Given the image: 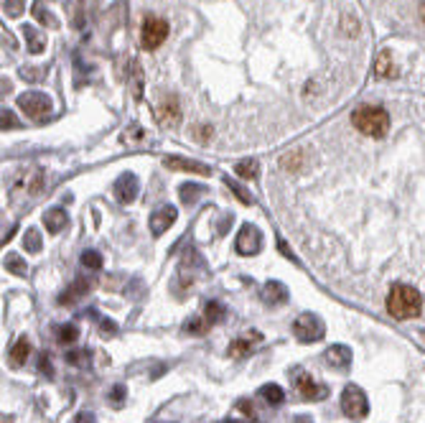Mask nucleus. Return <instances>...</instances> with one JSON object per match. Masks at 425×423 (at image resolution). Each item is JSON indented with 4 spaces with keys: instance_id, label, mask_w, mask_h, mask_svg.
I'll use <instances>...</instances> for the list:
<instances>
[{
    "instance_id": "obj_1",
    "label": "nucleus",
    "mask_w": 425,
    "mask_h": 423,
    "mask_svg": "<svg viewBox=\"0 0 425 423\" xmlns=\"http://www.w3.org/2000/svg\"><path fill=\"white\" fill-rule=\"evenodd\" d=\"M387 311L392 317L405 321V319H415L420 317L423 311V298L412 286H405V283H395L387 293Z\"/></svg>"
},
{
    "instance_id": "obj_2",
    "label": "nucleus",
    "mask_w": 425,
    "mask_h": 423,
    "mask_svg": "<svg viewBox=\"0 0 425 423\" xmlns=\"http://www.w3.org/2000/svg\"><path fill=\"white\" fill-rule=\"evenodd\" d=\"M351 123L362 135H372V138H382L390 130V115L379 105H362L356 107L351 115Z\"/></svg>"
},
{
    "instance_id": "obj_3",
    "label": "nucleus",
    "mask_w": 425,
    "mask_h": 423,
    "mask_svg": "<svg viewBox=\"0 0 425 423\" xmlns=\"http://www.w3.org/2000/svg\"><path fill=\"white\" fill-rule=\"evenodd\" d=\"M18 107L34 123H43L51 115V99L43 92H26V95H21L18 97Z\"/></svg>"
},
{
    "instance_id": "obj_4",
    "label": "nucleus",
    "mask_w": 425,
    "mask_h": 423,
    "mask_svg": "<svg viewBox=\"0 0 425 423\" xmlns=\"http://www.w3.org/2000/svg\"><path fill=\"white\" fill-rule=\"evenodd\" d=\"M342 410H344V416H349V418L367 416V413H370V401H367L364 390L356 388V385H347L342 393Z\"/></svg>"
},
{
    "instance_id": "obj_5",
    "label": "nucleus",
    "mask_w": 425,
    "mask_h": 423,
    "mask_svg": "<svg viewBox=\"0 0 425 423\" xmlns=\"http://www.w3.org/2000/svg\"><path fill=\"white\" fill-rule=\"evenodd\" d=\"M168 39V23L158 15H151L146 18L143 23V34H140V43H143V49L146 51H155L160 43Z\"/></svg>"
},
{
    "instance_id": "obj_6",
    "label": "nucleus",
    "mask_w": 425,
    "mask_h": 423,
    "mask_svg": "<svg viewBox=\"0 0 425 423\" xmlns=\"http://www.w3.org/2000/svg\"><path fill=\"white\" fill-rule=\"evenodd\" d=\"M293 332H295V337L300 342L308 345V342H321L323 334H326V326H323V321L316 314H300L295 319V324H293Z\"/></svg>"
},
{
    "instance_id": "obj_7",
    "label": "nucleus",
    "mask_w": 425,
    "mask_h": 423,
    "mask_svg": "<svg viewBox=\"0 0 425 423\" xmlns=\"http://www.w3.org/2000/svg\"><path fill=\"white\" fill-rule=\"evenodd\" d=\"M293 382H295V388H298V393L306 398V401H323L326 398V388L323 385H319V382L311 377L308 373H303V370H293Z\"/></svg>"
},
{
    "instance_id": "obj_8",
    "label": "nucleus",
    "mask_w": 425,
    "mask_h": 423,
    "mask_svg": "<svg viewBox=\"0 0 425 423\" xmlns=\"http://www.w3.org/2000/svg\"><path fill=\"white\" fill-rule=\"evenodd\" d=\"M235 247H237L239 255H258L260 247H263V235L258 233V227L242 225V230H239Z\"/></svg>"
},
{
    "instance_id": "obj_9",
    "label": "nucleus",
    "mask_w": 425,
    "mask_h": 423,
    "mask_svg": "<svg viewBox=\"0 0 425 423\" xmlns=\"http://www.w3.org/2000/svg\"><path fill=\"white\" fill-rule=\"evenodd\" d=\"M138 176L135 174H123V176L115 181L112 191H115V199H118L120 204H133L135 197H138Z\"/></svg>"
},
{
    "instance_id": "obj_10",
    "label": "nucleus",
    "mask_w": 425,
    "mask_h": 423,
    "mask_svg": "<svg viewBox=\"0 0 425 423\" xmlns=\"http://www.w3.org/2000/svg\"><path fill=\"white\" fill-rule=\"evenodd\" d=\"M176 222V207L171 204H163L158 207V209L151 214V219H148V225H151V233L155 235V237H160V235L166 233L168 227Z\"/></svg>"
},
{
    "instance_id": "obj_11",
    "label": "nucleus",
    "mask_w": 425,
    "mask_h": 423,
    "mask_svg": "<svg viewBox=\"0 0 425 423\" xmlns=\"http://www.w3.org/2000/svg\"><path fill=\"white\" fill-rule=\"evenodd\" d=\"M260 298H263V303H265V306L275 309V306H283V303H288V289L278 281H267L265 286H263V293H260Z\"/></svg>"
},
{
    "instance_id": "obj_12",
    "label": "nucleus",
    "mask_w": 425,
    "mask_h": 423,
    "mask_svg": "<svg viewBox=\"0 0 425 423\" xmlns=\"http://www.w3.org/2000/svg\"><path fill=\"white\" fill-rule=\"evenodd\" d=\"M163 166L171 171H186V174H202V176H209L211 174L209 166H204V163H199V161H188V158H179V155H174V158H163Z\"/></svg>"
},
{
    "instance_id": "obj_13",
    "label": "nucleus",
    "mask_w": 425,
    "mask_h": 423,
    "mask_svg": "<svg viewBox=\"0 0 425 423\" xmlns=\"http://www.w3.org/2000/svg\"><path fill=\"white\" fill-rule=\"evenodd\" d=\"M326 365L331 370H339V373L349 370L351 367V349L344 345H334L331 349H326Z\"/></svg>"
},
{
    "instance_id": "obj_14",
    "label": "nucleus",
    "mask_w": 425,
    "mask_h": 423,
    "mask_svg": "<svg viewBox=\"0 0 425 423\" xmlns=\"http://www.w3.org/2000/svg\"><path fill=\"white\" fill-rule=\"evenodd\" d=\"M158 118L163 125H176V123L181 120V110H179V99L171 95L168 99H163L158 107Z\"/></svg>"
},
{
    "instance_id": "obj_15",
    "label": "nucleus",
    "mask_w": 425,
    "mask_h": 423,
    "mask_svg": "<svg viewBox=\"0 0 425 423\" xmlns=\"http://www.w3.org/2000/svg\"><path fill=\"white\" fill-rule=\"evenodd\" d=\"M28 352H31V342H28L26 337H18V339H15V345L11 347V354H8V362H11V365H13V367L26 365Z\"/></svg>"
},
{
    "instance_id": "obj_16",
    "label": "nucleus",
    "mask_w": 425,
    "mask_h": 423,
    "mask_svg": "<svg viewBox=\"0 0 425 423\" xmlns=\"http://www.w3.org/2000/svg\"><path fill=\"white\" fill-rule=\"evenodd\" d=\"M90 289H92V281H87V278H77V281L71 283L69 289L64 291V296H59V303H74V301H79V298H82Z\"/></svg>"
},
{
    "instance_id": "obj_17",
    "label": "nucleus",
    "mask_w": 425,
    "mask_h": 423,
    "mask_svg": "<svg viewBox=\"0 0 425 423\" xmlns=\"http://www.w3.org/2000/svg\"><path fill=\"white\" fill-rule=\"evenodd\" d=\"M260 332H250V337H239V339H235L230 345V354L232 357H244V354H250L252 352V345L255 342H260Z\"/></svg>"
},
{
    "instance_id": "obj_18",
    "label": "nucleus",
    "mask_w": 425,
    "mask_h": 423,
    "mask_svg": "<svg viewBox=\"0 0 425 423\" xmlns=\"http://www.w3.org/2000/svg\"><path fill=\"white\" fill-rule=\"evenodd\" d=\"M67 212L59 209V207H54V209H49L46 214H43V225H46V230L49 233H62L64 227H67Z\"/></svg>"
},
{
    "instance_id": "obj_19",
    "label": "nucleus",
    "mask_w": 425,
    "mask_h": 423,
    "mask_svg": "<svg viewBox=\"0 0 425 423\" xmlns=\"http://www.w3.org/2000/svg\"><path fill=\"white\" fill-rule=\"evenodd\" d=\"M260 398H263L267 405H283V401H286V393H283V388H280V385L270 382V385H263V388H260Z\"/></svg>"
},
{
    "instance_id": "obj_20",
    "label": "nucleus",
    "mask_w": 425,
    "mask_h": 423,
    "mask_svg": "<svg viewBox=\"0 0 425 423\" xmlns=\"http://www.w3.org/2000/svg\"><path fill=\"white\" fill-rule=\"evenodd\" d=\"M23 36H26L28 49L34 51V54H41L43 46H46V39L39 34V29H34V26H23Z\"/></svg>"
},
{
    "instance_id": "obj_21",
    "label": "nucleus",
    "mask_w": 425,
    "mask_h": 423,
    "mask_svg": "<svg viewBox=\"0 0 425 423\" xmlns=\"http://www.w3.org/2000/svg\"><path fill=\"white\" fill-rule=\"evenodd\" d=\"M224 314H227V311H224V306L219 301H209L207 303V309H204V319H207V324H219V321H222L224 319Z\"/></svg>"
},
{
    "instance_id": "obj_22",
    "label": "nucleus",
    "mask_w": 425,
    "mask_h": 423,
    "mask_svg": "<svg viewBox=\"0 0 425 423\" xmlns=\"http://www.w3.org/2000/svg\"><path fill=\"white\" fill-rule=\"evenodd\" d=\"M375 69H377V77H395V64H392V57L387 54V51L379 54Z\"/></svg>"
},
{
    "instance_id": "obj_23",
    "label": "nucleus",
    "mask_w": 425,
    "mask_h": 423,
    "mask_svg": "<svg viewBox=\"0 0 425 423\" xmlns=\"http://www.w3.org/2000/svg\"><path fill=\"white\" fill-rule=\"evenodd\" d=\"M79 332L74 324H64V326H56V342L59 345H71V342H77Z\"/></svg>"
},
{
    "instance_id": "obj_24",
    "label": "nucleus",
    "mask_w": 425,
    "mask_h": 423,
    "mask_svg": "<svg viewBox=\"0 0 425 423\" xmlns=\"http://www.w3.org/2000/svg\"><path fill=\"white\" fill-rule=\"evenodd\" d=\"M202 194H204V189L202 186H196V183H183L181 186V202L183 204H194Z\"/></svg>"
},
{
    "instance_id": "obj_25",
    "label": "nucleus",
    "mask_w": 425,
    "mask_h": 423,
    "mask_svg": "<svg viewBox=\"0 0 425 423\" xmlns=\"http://www.w3.org/2000/svg\"><path fill=\"white\" fill-rule=\"evenodd\" d=\"M235 171H237L239 179H255L260 166H258V161H239L237 166H235Z\"/></svg>"
},
{
    "instance_id": "obj_26",
    "label": "nucleus",
    "mask_w": 425,
    "mask_h": 423,
    "mask_svg": "<svg viewBox=\"0 0 425 423\" xmlns=\"http://www.w3.org/2000/svg\"><path fill=\"white\" fill-rule=\"evenodd\" d=\"M102 255L97 253V250H87V253L82 255V265L84 268H90V270H99L102 268Z\"/></svg>"
},
{
    "instance_id": "obj_27",
    "label": "nucleus",
    "mask_w": 425,
    "mask_h": 423,
    "mask_svg": "<svg viewBox=\"0 0 425 423\" xmlns=\"http://www.w3.org/2000/svg\"><path fill=\"white\" fill-rule=\"evenodd\" d=\"M23 245H26L28 253H39L41 250V235H39V230H26V240H23Z\"/></svg>"
},
{
    "instance_id": "obj_28",
    "label": "nucleus",
    "mask_w": 425,
    "mask_h": 423,
    "mask_svg": "<svg viewBox=\"0 0 425 423\" xmlns=\"http://www.w3.org/2000/svg\"><path fill=\"white\" fill-rule=\"evenodd\" d=\"M6 268L15 275H26V263L21 261V255H15V253H11L6 258Z\"/></svg>"
},
{
    "instance_id": "obj_29",
    "label": "nucleus",
    "mask_w": 425,
    "mask_h": 423,
    "mask_svg": "<svg viewBox=\"0 0 425 423\" xmlns=\"http://www.w3.org/2000/svg\"><path fill=\"white\" fill-rule=\"evenodd\" d=\"M207 319H188L186 324H183V332H188V334H204L207 332Z\"/></svg>"
},
{
    "instance_id": "obj_30",
    "label": "nucleus",
    "mask_w": 425,
    "mask_h": 423,
    "mask_svg": "<svg viewBox=\"0 0 425 423\" xmlns=\"http://www.w3.org/2000/svg\"><path fill=\"white\" fill-rule=\"evenodd\" d=\"M34 15H36V21H41V23H51V26H56V21L51 18L49 11H43V3L39 0V3H34Z\"/></svg>"
},
{
    "instance_id": "obj_31",
    "label": "nucleus",
    "mask_w": 425,
    "mask_h": 423,
    "mask_svg": "<svg viewBox=\"0 0 425 423\" xmlns=\"http://www.w3.org/2000/svg\"><path fill=\"white\" fill-rule=\"evenodd\" d=\"M227 186H230V189L235 191V197H237L239 202H244V204H252V197H250V194H247V191L242 189V186H239L237 181H232V179H227Z\"/></svg>"
},
{
    "instance_id": "obj_32",
    "label": "nucleus",
    "mask_w": 425,
    "mask_h": 423,
    "mask_svg": "<svg viewBox=\"0 0 425 423\" xmlns=\"http://www.w3.org/2000/svg\"><path fill=\"white\" fill-rule=\"evenodd\" d=\"M110 403L115 405V408H120L123 403H125V385H115L110 393Z\"/></svg>"
},
{
    "instance_id": "obj_33",
    "label": "nucleus",
    "mask_w": 425,
    "mask_h": 423,
    "mask_svg": "<svg viewBox=\"0 0 425 423\" xmlns=\"http://www.w3.org/2000/svg\"><path fill=\"white\" fill-rule=\"evenodd\" d=\"M8 15H21L23 11V0H6Z\"/></svg>"
},
{
    "instance_id": "obj_34",
    "label": "nucleus",
    "mask_w": 425,
    "mask_h": 423,
    "mask_svg": "<svg viewBox=\"0 0 425 423\" xmlns=\"http://www.w3.org/2000/svg\"><path fill=\"white\" fill-rule=\"evenodd\" d=\"M67 360H69L71 365H82L84 360L90 362V352H69L67 354Z\"/></svg>"
},
{
    "instance_id": "obj_35",
    "label": "nucleus",
    "mask_w": 425,
    "mask_h": 423,
    "mask_svg": "<svg viewBox=\"0 0 425 423\" xmlns=\"http://www.w3.org/2000/svg\"><path fill=\"white\" fill-rule=\"evenodd\" d=\"M39 370H41V373H46L49 377L54 375V370H51V360L46 357V352H43V354H41V360H39Z\"/></svg>"
},
{
    "instance_id": "obj_36",
    "label": "nucleus",
    "mask_w": 425,
    "mask_h": 423,
    "mask_svg": "<svg viewBox=\"0 0 425 423\" xmlns=\"http://www.w3.org/2000/svg\"><path fill=\"white\" fill-rule=\"evenodd\" d=\"M237 408L244 410V413H247L250 418H255V405H252L250 401H239V403H237Z\"/></svg>"
},
{
    "instance_id": "obj_37",
    "label": "nucleus",
    "mask_w": 425,
    "mask_h": 423,
    "mask_svg": "<svg viewBox=\"0 0 425 423\" xmlns=\"http://www.w3.org/2000/svg\"><path fill=\"white\" fill-rule=\"evenodd\" d=\"M6 127H15V118L11 110H3V130H6Z\"/></svg>"
},
{
    "instance_id": "obj_38",
    "label": "nucleus",
    "mask_w": 425,
    "mask_h": 423,
    "mask_svg": "<svg viewBox=\"0 0 425 423\" xmlns=\"http://www.w3.org/2000/svg\"><path fill=\"white\" fill-rule=\"evenodd\" d=\"M77 423H95V416H92V413H79Z\"/></svg>"
},
{
    "instance_id": "obj_39",
    "label": "nucleus",
    "mask_w": 425,
    "mask_h": 423,
    "mask_svg": "<svg viewBox=\"0 0 425 423\" xmlns=\"http://www.w3.org/2000/svg\"><path fill=\"white\" fill-rule=\"evenodd\" d=\"M102 329H105V332H115V324H112L110 319H102Z\"/></svg>"
},
{
    "instance_id": "obj_40",
    "label": "nucleus",
    "mask_w": 425,
    "mask_h": 423,
    "mask_svg": "<svg viewBox=\"0 0 425 423\" xmlns=\"http://www.w3.org/2000/svg\"><path fill=\"white\" fill-rule=\"evenodd\" d=\"M420 18H423V23H425V3H423V8H420Z\"/></svg>"
},
{
    "instance_id": "obj_41",
    "label": "nucleus",
    "mask_w": 425,
    "mask_h": 423,
    "mask_svg": "<svg viewBox=\"0 0 425 423\" xmlns=\"http://www.w3.org/2000/svg\"><path fill=\"white\" fill-rule=\"evenodd\" d=\"M224 423H239V421H237V418H227Z\"/></svg>"
}]
</instances>
